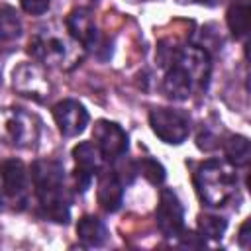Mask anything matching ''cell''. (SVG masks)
I'll return each mask as SVG.
<instances>
[{
	"mask_svg": "<svg viewBox=\"0 0 251 251\" xmlns=\"http://www.w3.org/2000/svg\"><path fill=\"white\" fill-rule=\"evenodd\" d=\"M31 182L39 198L43 216L57 224L71 220L69 196L65 190V169L59 161L39 159L31 165Z\"/></svg>",
	"mask_w": 251,
	"mask_h": 251,
	"instance_id": "cell-1",
	"label": "cell"
},
{
	"mask_svg": "<svg viewBox=\"0 0 251 251\" xmlns=\"http://www.w3.org/2000/svg\"><path fill=\"white\" fill-rule=\"evenodd\" d=\"M194 186L200 200L208 206H224L235 190V176L231 169L216 159L200 165L194 175Z\"/></svg>",
	"mask_w": 251,
	"mask_h": 251,
	"instance_id": "cell-2",
	"label": "cell"
},
{
	"mask_svg": "<svg viewBox=\"0 0 251 251\" xmlns=\"http://www.w3.org/2000/svg\"><path fill=\"white\" fill-rule=\"evenodd\" d=\"M149 126L153 133L169 145H180L190 133V118L182 110H175V108L151 110Z\"/></svg>",
	"mask_w": 251,
	"mask_h": 251,
	"instance_id": "cell-3",
	"label": "cell"
},
{
	"mask_svg": "<svg viewBox=\"0 0 251 251\" xmlns=\"http://www.w3.org/2000/svg\"><path fill=\"white\" fill-rule=\"evenodd\" d=\"M157 229L165 237H178L184 229V208L178 196L171 188H163L159 194V204L155 208Z\"/></svg>",
	"mask_w": 251,
	"mask_h": 251,
	"instance_id": "cell-4",
	"label": "cell"
},
{
	"mask_svg": "<svg viewBox=\"0 0 251 251\" xmlns=\"http://www.w3.org/2000/svg\"><path fill=\"white\" fill-rule=\"evenodd\" d=\"M92 139L106 159H120L127 151V133L124 127L110 120H98L92 127Z\"/></svg>",
	"mask_w": 251,
	"mask_h": 251,
	"instance_id": "cell-5",
	"label": "cell"
},
{
	"mask_svg": "<svg viewBox=\"0 0 251 251\" xmlns=\"http://www.w3.org/2000/svg\"><path fill=\"white\" fill-rule=\"evenodd\" d=\"M53 118H55L59 131L67 137H75V135L82 133L90 120L86 108L78 100H73V98L57 102L53 108Z\"/></svg>",
	"mask_w": 251,
	"mask_h": 251,
	"instance_id": "cell-6",
	"label": "cell"
},
{
	"mask_svg": "<svg viewBox=\"0 0 251 251\" xmlns=\"http://www.w3.org/2000/svg\"><path fill=\"white\" fill-rule=\"evenodd\" d=\"M0 178H2V194L4 198H10L16 204H25V186H27V171L25 165L20 159H8L0 167Z\"/></svg>",
	"mask_w": 251,
	"mask_h": 251,
	"instance_id": "cell-7",
	"label": "cell"
},
{
	"mask_svg": "<svg viewBox=\"0 0 251 251\" xmlns=\"http://www.w3.org/2000/svg\"><path fill=\"white\" fill-rule=\"evenodd\" d=\"M67 29H69L71 37L80 41L84 47H88V49L98 47V29H96L94 20L88 10H84V8L73 10L67 18Z\"/></svg>",
	"mask_w": 251,
	"mask_h": 251,
	"instance_id": "cell-8",
	"label": "cell"
},
{
	"mask_svg": "<svg viewBox=\"0 0 251 251\" xmlns=\"http://www.w3.org/2000/svg\"><path fill=\"white\" fill-rule=\"evenodd\" d=\"M96 198L102 210L106 212H116L122 206L124 200V184L116 176L114 171H102L98 175V184H96Z\"/></svg>",
	"mask_w": 251,
	"mask_h": 251,
	"instance_id": "cell-9",
	"label": "cell"
},
{
	"mask_svg": "<svg viewBox=\"0 0 251 251\" xmlns=\"http://www.w3.org/2000/svg\"><path fill=\"white\" fill-rule=\"evenodd\" d=\"M4 127H6L10 141L20 147L31 145L37 137V126H33V118L24 112H18V110H14L4 120Z\"/></svg>",
	"mask_w": 251,
	"mask_h": 251,
	"instance_id": "cell-10",
	"label": "cell"
},
{
	"mask_svg": "<svg viewBox=\"0 0 251 251\" xmlns=\"http://www.w3.org/2000/svg\"><path fill=\"white\" fill-rule=\"evenodd\" d=\"M14 88L25 96H43L49 90V84L41 71L35 65H20L14 71Z\"/></svg>",
	"mask_w": 251,
	"mask_h": 251,
	"instance_id": "cell-11",
	"label": "cell"
},
{
	"mask_svg": "<svg viewBox=\"0 0 251 251\" xmlns=\"http://www.w3.org/2000/svg\"><path fill=\"white\" fill-rule=\"evenodd\" d=\"M178 67H182L192 82H200V86L206 84L208 80V75H210V61H208V53L200 47H188L184 51H180V57H178Z\"/></svg>",
	"mask_w": 251,
	"mask_h": 251,
	"instance_id": "cell-12",
	"label": "cell"
},
{
	"mask_svg": "<svg viewBox=\"0 0 251 251\" xmlns=\"http://www.w3.org/2000/svg\"><path fill=\"white\" fill-rule=\"evenodd\" d=\"M192 84L194 82H192L190 75L182 67L175 65V67L167 69V75L163 78V92L171 100H186L192 92Z\"/></svg>",
	"mask_w": 251,
	"mask_h": 251,
	"instance_id": "cell-13",
	"label": "cell"
},
{
	"mask_svg": "<svg viewBox=\"0 0 251 251\" xmlns=\"http://www.w3.org/2000/svg\"><path fill=\"white\" fill-rule=\"evenodd\" d=\"M73 157H75V163H76V171L86 173L90 176L100 171L102 159H104L102 153H100V149L92 141H80L78 145H75Z\"/></svg>",
	"mask_w": 251,
	"mask_h": 251,
	"instance_id": "cell-14",
	"label": "cell"
},
{
	"mask_svg": "<svg viewBox=\"0 0 251 251\" xmlns=\"http://www.w3.org/2000/svg\"><path fill=\"white\" fill-rule=\"evenodd\" d=\"M76 235L88 247H100L108 239V229L102 220L96 216H82L76 224Z\"/></svg>",
	"mask_w": 251,
	"mask_h": 251,
	"instance_id": "cell-15",
	"label": "cell"
},
{
	"mask_svg": "<svg viewBox=\"0 0 251 251\" xmlns=\"http://www.w3.org/2000/svg\"><path fill=\"white\" fill-rule=\"evenodd\" d=\"M29 53L35 59L41 61H53L63 57L65 53V45L61 39L57 37H35L33 41H29Z\"/></svg>",
	"mask_w": 251,
	"mask_h": 251,
	"instance_id": "cell-16",
	"label": "cell"
},
{
	"mask_svg": "<svg viewBox=\"0 0 251 251\" xmlns=\"http://www.w3.org/2000/svg\"><path fill=\"white\" fill-rule=\"evenodd\" d=\"M224 151H226V157H227V163L233 165V167H245L249 163V157H251V145H249V139L243 137V135H233L226 141L224 145Z\"/></svg>",
	"mask_w": 251,
	"mask_h": 251,
	"instance_id": "cell-17",
	"label": "cell"
},
{
	"mask_svg": "<svg viewBox=\"0 0 251 251\" xmlns=\"http://www.w3.org/2000/svg\"><path fill=\"white\" fill-rule=\"evenodd\" d=\"M226 22L235 39L245 37L249 31V8L247 4H231L226 12Z\"/></svg>",
	"mask_w": 251,
	"mask_h": 251,
	"instance_id": "cell-18",
	"label": "cell"
},
{
	"mask_svg": "<svg viewBox=\"0 0 251 251\" xmlns=\"http://www.w3.org/2000/svg\"><path fill=\"white\" fill-rule=\"evenodd\" d=\"M227 222L222 216H212V214H200L198 216V231L204 239H222L226 233Z\"/></svg>",
	"mask_w": 251,
	"mask_h": 251,
	"instance_id": "cell-19",
	"label": "cell"
},
{
	"mask_svg": "<svg viewBox=\"0 0 251 251\" xmlns=\"http://www.w3.org/2000/svg\"><path fill=\"white\" fill-rule=\"evenodd\" d=\"M22 33V22L14 8H0V39H14Z\"/></svg>",
	"mask_w": 251,
	"mask_h": 251,
	"instance_id": "cell-20",
	"label": "cell"
},
{
	"mask_svg": "<svg viewBox=\"0 0 251 251\" xmlns=\"http://www.w3.org/2000/svg\"><path fill=\"white\" fill-rule=\"evenodd\" d=\"M135 169H137V173H139L141 176H145L151 184H161V182L165 180V176H167L165 167H163L157 159H153V157H141V159L135 163Z\"/></svg>",
	"mask_w": 251,
	"mask_h": 251,
	"instance_id": "cell-21",
	"label": "cell"
},
{
	"mask_svg": "<svg viewBox=\"0 0 251 251\" xmlns=\"http://www.w3.org/2000/svg\"><path fill=\"white\" fill-rule=\"evenodd\" d=\"M180 51H182V49H178L175 43H171V41H161L159 47H157V63H159V67H163V69L175 67V65L178 63Z\"/></svg>",
	"mask_w": 251,
	"mask_h": 251,
	"instance_id": "cell-22",
	"label": "cell"
},
{
	"mask_svg": "<svg viewBox=\"0 0 251 251\" xmlns=\"http://www.w3.org/2000/svg\"><path fill=\"white\" fill-rule=\"evenodd\" d=\"M20 6L24 8V12H27L31 16H41L47 12L49 0H20Z\"/></svg>",
	"mask_w": 251,
	"mask_h": 251,
	"instance_id": "cell-23",
	"label": "cell"
},
{
	"mask_svg": "<svg viewBox=\"0 0 251 251\" xmlns=\"http://www.w3.org/2000/svg\"><path fill=\"white\" fill-rule=\"evenodd\" d=\"M180 245L182 247H204L206 245V239L200 235V233H194V231H180Z\"/></svg>",
	"mask_w": 251,
	"mask_h": 251,
	"instance_id": "cell-24",
	"label": "cell"
},
{
	"mask_svg": "<svg viewBox=\"0 0 251 251\" xmlns=\"http://www.w3.org/2000/svg\"><path fill=\"white\" fill-rule=\"evenodd\" d=\"M237 241H239V247H243V249L249 247V243H251V235H249V220H245V222L241 224Z\"/></svg>",
	"mask_w": 251,
	"mask_h": 251,
	"instance_id": "cell-25",
	"label": "cell"
},
{
	"mask_svg": "<svg viewBox=\"0 0 251 251\" xmlns=\"http://www.w3.org/2000/svg\"><path fill=\"white\" fill-rule=\"evenodd\" d=\"M198 2H206V0H198Z\"/></svg>",
	"mask_w": 251,
	"mask_h": 251,
	"instance_id": "cell-26",
	"label": "cell"
}]
</instances>
